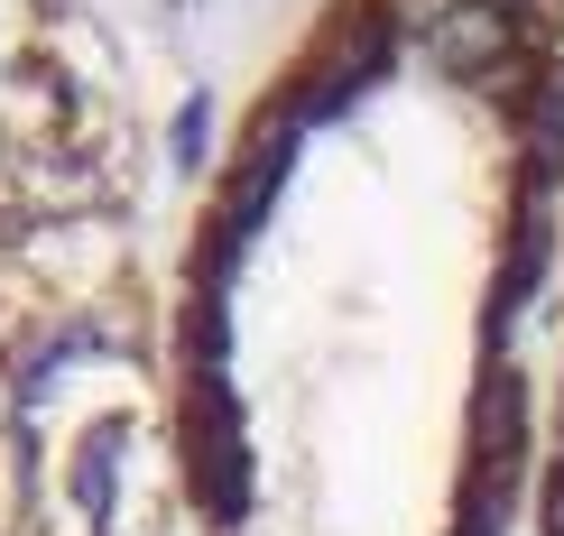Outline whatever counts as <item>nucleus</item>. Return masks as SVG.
<instances>
[{
	"label": "nucleus",
	"instance_id": "f257e3e1",
	"mask_svg": "<svg viewBox=\"0 0 564 536\" xmlns=\"http://www.w3.org/2000/svg\"><path fill=\"white\" fill-rule=\"evenodd\" d=\"M564 0H315L176 222L185 536H546Z\"/></svg>",
	"mask_w": 564,
	"mask_h": 536
},
{
	"label": "nucleus",
	"instance_id": "7ed1b4c3",
	"mask_svg": "<svg viewBox=\"0 0 564 536\" xmlns=\"http://www.w3.org/2000/svg\"><path fill=\"white\" fill-rule=\"evenodd\" d=\"M546 536H564V398H555V462H546Z\"/></svg>",
	"mask_w": 564,
	"mask_h": 536
},
{
	"label": "nucleus",
	"instance_id": "f03ea898",
	"mask_svg": "<svg viewBox=\"0 0 564 536\" xmlns=\"http://www.w3.org/2000/svg\"><path fill=\"white\" fill-rule=\"evenodd\" d=\"M176 222L102 0H0V536H185Z\"/></svg>",
	"mask_w": 564,
	"mask_h": 536
}]
</instances>
